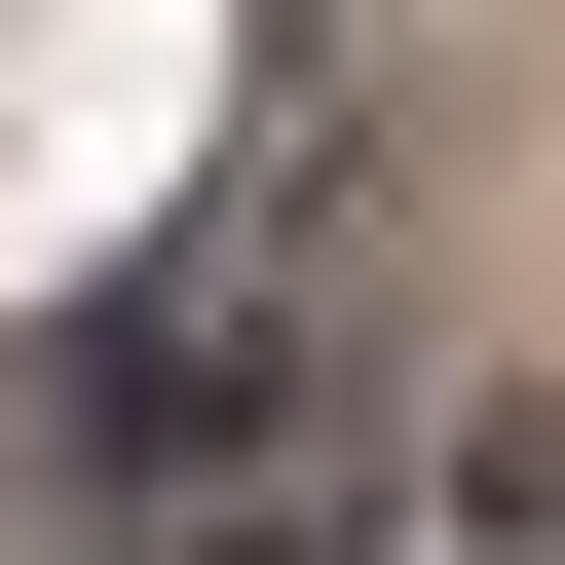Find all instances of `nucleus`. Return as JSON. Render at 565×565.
<instances>
[{
	"label": "nucleus",
	"mask_w": 565,
	"mask_h": 565,
	"mask_svg": "<svg viewBox=\"0 0 565 565\" xmlns=\"http://www.w3.org/2000/svg\"><path fill=\"white\" fill-rule=\"evenodd\" d=\"M264 264H302V226H189V302H151L114 377H76V452H114V490H189V452H226L264 377H302V302H264Z\"/></svg>",
	"instance_id": "f257e3e1"
},
{
	"label": "nucleus",
	"mask_w": 565,
	"mask_h": 565,
	"mask_svg": "<svg viewBox=\"0 0 565 565\" xmlns=\"http://www.w3.org/2000/svg\"><path fill=\"white\" fill-rule=\"evenodd\" d=\"M415 565H565V415H527V377H490V415L415 452Z\"/></svg>",
	"instance_id": "f03ea898"
}]
</instances>
